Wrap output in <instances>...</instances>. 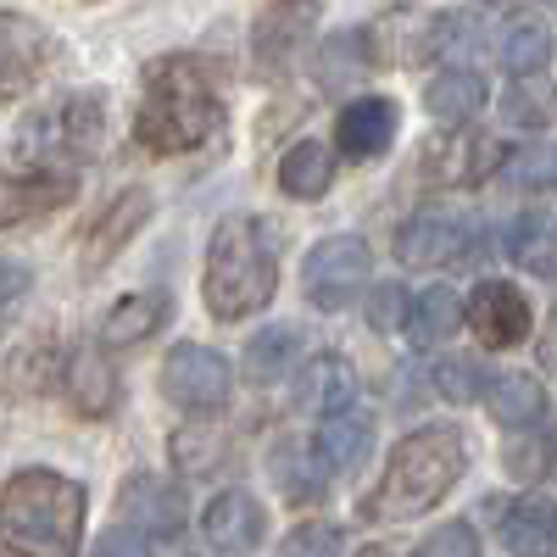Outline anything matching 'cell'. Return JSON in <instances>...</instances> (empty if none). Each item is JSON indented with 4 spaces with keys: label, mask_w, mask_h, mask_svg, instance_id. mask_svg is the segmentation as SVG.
I'll list each match as a JSON object with an SVG mask.
<instances>
[{
    "label": "cell",
    "mask_w": 557,
    "mask_h": 557,
    "mask_svg": "<svg viewBox=\"0 0 557 557\" xmlns=\"http://www.w3.org/2000/svg\"><path fill=\"white\" fill-rule=\"evenodd\" d=\"M223 134V101L218 84L196 57H157L146 67V96H139L134 139L151 157H178V151H201L207 139Z\"/></svg>",
    "instance_id": "6da1fadb"
},
{
    "label": "cell",
    "mask_w": 557,
    "mask_h": 557,
    "mask_svg": "<svg viewBox=\"0 0 557 557\" xmlns=\"http://www.w3.org/2000/svg\"><path fill=\"white\" fill-rule=\"evenodd\" d=\"M0 546L12 557H78L84 485L57 469H23L0 485Z\"/></svg>",
    "instance_id": "7a4b0ae2"
},
{
    "label": "cell",
    "mask_w": 557,
    "mask_h": 557,
    "mask_svg": "<svg viewBox=\"0 0 557 557\" xmlns=\"http://www.w3.org/2000/svg\"><path fill=\"white\" fill-rule=\"evenodd\" d=\"M462 469H469V446H462V435H457L451 424L412 430V435L391 451L380 485L362 496V519L401 524V519L430 513V507L462 480Z\"/></svg>",
    "instance_id": "3957f363"
},
{
    "label": "cell",
    "mask_w": 557,
    "mask_h": 557,
    "mask_svg": "<svg viewBox=\"0 0 557 557\" xmlns=\"http://www.w3.org/2000/svg\"><path fill=\"white\" fill-rule=\"evenodd\" d=\"M207 307L212 318L235 323L273 301L278 290V235L262 218H223L207 246Z\"/></svg>",
    "instance_id": "277c9868"
},
{
    "label": "cell",
    "mask_w": 557,
    "mask_h": 557,
    "mask_svg": "<svg viewBox=\"0 0 557 557\" xmlns=\"http://www.w3.org/2000/svg\"><path fill=\"white\" fill-rule=\"evenodd\" d=\"M107 146V101L78 89V96L57 101V107H39L23 117L17 128V162L34 173H57V162H89L101 157Z\"/></svg>",
    "instance_id": "5b68a950"
},
{
    "label": "cell",
    "mask_w": 557,
    "mask_h": 557,
    "mask_svg": "<svg viewBox=\"0 0 557 557\" xmlns=\"http://www.w3.org/2000/svg\"><path fill=\"white\" fill-rule=\"evenodd\" d=\"M469 28L462 17H435V12H418V7H391L374 28L362 34L368 57L391 62V67H412V62H430L441 51H451V39Z\"/></svg>",
    "instance_id": "8992f818"
},
{
    "label": "cell",
    "mask_w": 557,
    "mask_h": 557,
    "mask_svg": "<svg viewBox=\"0 0 557 557\" xmlns=\"http://www.w3.org/2000/svg\"><path fill=\"white\" fill-rule=\"evenodd\" d=\"M368 273H374V257H368V240L357 235H330V240H318L301 262V290L312 307L323 312H341L362 285H368Z\"/></svg>",
    "instance_id": "52a82bcc"
},
{
    "label": "cell",
    "mask_w": 557,
    "mask_h": 557,
    "mask_svg": "<svg viewBox=\"0 0 557 557\" xmlns=\"http://www.w3.org/2000/svg\"><path fill=\"white\" fill-rule=\"evenodd\" d=\"M235 391V374H228V357H218L212 346L184 341L162 357V396L184 412H218Z\"/></svg>",
    "instance_id": "ba28073f"
},
{
    "label": "cell",
    "mask_w": 557,
    "mask_h": 557,
    "mask_svg": "<svg viewBox=\"0 0 557 557\" xmlns=\"http://www.w3.org/2000/svg\"><path fill=\"white\" fill-rule=\"evenodd\" d=\"M57 39L23 12H0V101L28 96V89L51 73Z\"/></svg>",
    "instance_id": "9c48e42d"
},
{
    "label": "cell",
    "mask_w": 557,
    "mask_h": 557,
    "mask_svg": "<svg viewBox=\"0 0 557 557\" xmlns=\"http://www.w3.org/2000/svg\"><path fill=\"white\" fill-rule=\"evenodd\" d=\"M502 162H507V146L491 134H441L424 146L418 173L430 184H446V190H462V184H485L491 173H502Z\"/></svg>",
    "instance_id": "30bf717a"
},
{
    "label": "cell",
    "mask_w": 557,
    "mask_h": 557,
    "mask_svg": "<svg viewBox=\"0 0 557 557\" xmlns=\"http://www.w3.org/2000/svg\"><path fill=\"white\" fill-rule=\"evenodd\" d=\"M462 323L474 330V341H480V346L507 351V346L530 341L535 312H530V301H524V290H519V285H507V278H485V285L469 296V307H462Z\"/></svg>",
    "instance_id": "8fae6325"
},
{
    "label": "cell",
    "mask_w": 557,
    "mask_h": 557,
    "mask_svg": "<svg viewBox=\"0 0 557 557\" xmlns=\"http://www.w3.org/2000/svg\"><path fill=\"white\" fill-rule=\"evenodd\" d=\"M462 251H469V223L451 218V212H418V218L401 223V235H396V262L418 268V273L446 268Z\"/></svg>",
    "instance_id": "7c38bea8"
},
{
    "label": "cell",
    "mask_w": 557,
    "mask_h": 557,
    "mask_svg": "<svg viewBox=\"0 0 557 557\" xmlns=\"http://www.w3.org/2000/svg\"><path fill=\"white\" fill-rule=\"evenodd\" d=\"M117 507L123 519L134 524V535H178L184 519H190V502L173 480H157V474H134L123 491H117Z\"/></svg>",
    "instance_id": "4fadbf2b"
},
{
    "label": "cell",
    "mask_w": 557,
    "mask_h": 557,
    "mask_svg": "<svg viewBox=\"0 0 557 557\" xmlns=\"http://www.w3.org/2000/svg\"><path fill=\"white\" fill-rule=\"evenodd\" d=\"M262 530H268V519H262V502H257L251 491H218V496L207 502V513H201V535H207L223 557L257 552V546H262Z\"/></svg>",
    "instance_id": "5bb4252c"
},
{
    "label": "cell",
    "mask_w": 557,
    "mask_h": 557,
    "mask_svg": "<svg viewBox=\"0 0 557 557\" xmlns=\"http://www.w3.org/2000/svg\"><path fill=\"white\" fill-rule=\"evenodd\" d=\"M396 101L385 96H357L346 101V112L335 117V146L351 157V162H368V157H385L391 151V139H396Z\"/></svg>",
    "instance_id": "9a60e30c"
},
{
    "label": "cell",
    "mask_w": 557,
    "mask_h": 557,
    "mask_svg": "<svg viewBox=\"0 0 557 557\" xmlns=\"http://www.w3.org/2000/svg\"><path fill=\"white\" fill-rule=\"evenodd\" d=\"M368 451H374V418L357 412V407L330 412V418L318 424V435H312V462H318L323 474H351V469H362Z\"/></svg>",
    "instance_id": "2e32d148"
},
{
    "label": "cell",
    "mask_w": 557,
    "mask_h": 557,
    "mask_svg": "<svg viewBox=\"0 0 557 557\" xmlns=\"http://www.w3.org/2000/svg\"><path fill=\"white\" fill-rule=\"evenodd\" d=\"M146 218H151V196L146 190H117L112 201H107V212L89 223V235H84V268L96 273V268H107L139 228H146Z\"/></svg>",
    "instance_id": "e0dca14e"
},
{
    "label": "cell",
    "mask_w": 557,
    "mask_h": 557,
    "mask_svg": "<svg viewBox=\"0 0 557 557\" xmlns=\"http://www.w3.org/2000/svg\"><path fill=\"white\" fill-rule=\"evenodd\" d=\"M62 396L73 401V412L84 418H107L117 407V374L107 368L101 346H78L62 362Z\"/></svg>",
    "instance_id": "ac0fdd59"
},
{
    "label": "cell",
    "mask_w": 557,
    "mask_h": 557,
    "mask_svg": "<svg viewBox=\"0 0 557 557\" xmlns=\"http://www.w3.org/2000/svg\"><path fill=\"white\" fill-rule=\"evenodd\" d=\"M162 323H168V290H134V296H123V301L107 307V318H101V346H107V351H128V346H139V341H151Z\"/></svg>",
    "instance_id": "d6986e66"
},
{
    "label": "cell",
    "mask_w": 557,
    "mask_h": 557,
    "mask_svg": "<svg viewBox=\"0 0 557 557\" xmlns=\"http://www.w3.org/2000/svg\"><path fill=\"white\" fill-rule=\"evenodd\" d=\"M73 201V178L67 173H28V178H0V228L34 223L45 212H57Z\"/></svg>",
    "instance_id": "ffe728a7"
},
{
    "label": "cell",
    "mask_w": 557,
    "mask_h": 557,
    "mask_svg": "<svg viewBox=\"0 0 557 557\" xmlns=\"http://www.w3.org/2000/svg\"><path fill=\"white\" fill-rule=\"evenodd\" d=\"M502 546L513 557H557V502L519 496L502 513Z\"/></svg>",
    "instance_id": "44dd1931"
},
{
    "label": "cell",
    "mask_w": 557,
    "mask_h": 557,
    "mask_svg": "<svg viewBox=\"0 0 557 557\" xmlns=\"http://www.w3.org/2000/svg\"><path fill=\"white\" fill-rule=\"evenodd\" d=\"M357 391V374L341 351H323L312 357L301 374H296V412H341Z\"/></svg>",
    "instance_id": "7402d4cb"
},
{
    "label": "cell",
    "mask_w": 557,
    "mask_h": 557,
    "mask_svg": "<svg viewBox=\"0 0 557 557\" xmlns=\"http://www.w3.org/2000/svg\"><path fill=\"white\" fill-rule=\"evenodd\" d=\"M485 101H491V89H485V78H480L474 67H446V73H435L430 89H424L430 117H441V123H451V128L469 123V117H480Z\"/></svg>",
    "instance_id": "603a6c76"
},
{
    "label": "cell",
    "mask_w": 557,
    "mask_h": 557,
    "mask_svg": "<svg viewBox=\"0 0 557 557\" xmlns=\"http://www.w3.org/2000/svg\"><path fill=\"white\" fill-rule=\"evenodd\" d=\"M307 34H312V7H307V0H278L273 12H262V23L251 34L262 67H285Z\"/></svg>",
    "instance_id": "cb8c5ba5"
},
{
    "label": "cell",
    "mask_w": 557,
    "mask_h": 557,
    "mask_svg": "<svg viewBox=\"0 0 557 557\" xmlns=\"http://www.w3.org/2000/svg\"><path fill=\"white\" fill-rule=\"evenodd\" d=\"M485 407H491L496 424L530 430V424H541V412H546V391H541L535 374H496L485 385Z\"/></svg>",
    "instance_id": "d4e9b609"
},
{
    "label": "cell",
    "mask_w": 557,
    "mask_h": 557,
    "mask_svg": "<svg viewBox=\"0 0 557 557\" xmlns=\"http://www.w3.org/2000/svg\"><path fill=\"white\" fill-rule=\"evenodd\" d=\"M401 330L412 335V346H441V341H451L462 330V301L446 285H435V290L407 301V323H401Z\"/></svg>",
    "instance_id": "484cf974"
},
{
    "label": "cell",
    "mask_w": 557,
    "mask_h": 557,
    "mask_svg": "<svg viewBox=\"0 0 557 557\" xmlns=\"http://www.w3.org/2000/svg\"><path fill=\"white\" fill-rule=\"evenodd\" d=\"M330 184H335V157L323 151L318 139H301V146H290L285 162H278V190L296 196V201H318Z\"/></svg>",
    "instance_id": "4316f807"
},
{
    "label": "cell",
    "mask_w": 557,
    "mask_h": 557,
    "mask_svg": "<svg viewBox=\"0 0 557 557\" xmlns=\"http://www.w3.org/2000/svg\"><path fill=\"white\" fill-rule=\"evenodd\" d=\"M496 51H502V67L513 73V78H535L552 62V28L541 17H519V23H507Z\"/></svg>",
    "instance_id": "83f0119b"
},
{
    "label": "cell",
    "mask_w": 557,
    "mask_h": 557,
    "mask_svg": "<svg viewBox=\"0 0 557 557\" xmlns=\"http://www.w3.org/2000/svg\"><path fill=\"white\" fill-rule=\"evenodd\" d=\"M290 357H296V330H290V323H268V330H257V335L246 341L240 368H246L251 385H273V380L290 368Z\"/></svg>",
    "instance_id": "f1b7e54d"
},
{
    "label": "cell",
    "mask_w": 557,
    "mask_h": 557,
    "mask_svg": "<svg viewBox=\"0 0 557 557\" xmlns=\"http://www.w3.org/2000/svg\"><path fill=\"white\" fill-rule=\"evenodd\" d=\"M273 480H278V491L296 496V502H318V491H323V469L312 457H301L290 441L273 451Z\"/></svg>",
    "instance_id": "f546056e"
},
{
    "label": "cell",
    "mask_w": 557,
    "mask_h": 557,
    "mask_svg": "<svg viewBox=\"0 0 557 557\" xmlns=\"http://www.w3.org/2000/svg\"><path fill=\"white\" fill-rule=\"evenodd\" d=\"M430 374H435V391H441L446 401H480L485 385H491V374H485L474 357H441Z\"/></svg>",
    "instance_id": "4dcf8cb0"
},
{
    "label": "cell",
    "mask_w": 557,
    "mask_h": 557,
    "mask_svg": "<svg viewBox=\"0 0 557 557\" xmlns=\"http://www.w3.org/2000/svg\"><path fill=\"white\" fill-rule=\"evenodd\" d=\"M173 457L184 474H218L228 457V441L218 430H184V435H173Z\"/></svg>",
    "instance_id": "1f68e13d"
},
{
    "label": "cell",
    "mask_w": 557,
    "mask_h": 557,
    "mask_svg": "<svg viewBox=\"0 0 557 557\" xmlns=\"http://www.w3.org/2000/svg\"><path fill=\"white\" fill-rule=\"evenodd\" d=\"M368 67V45L362 34H335V39H323V51H318V78L323 84H346L351 73Z\"/></svg>",
    "instance_id": "d6a6232c"
},
{
    "label": "cell",
    "mask_w": 557,
    "mask_h": 557,
    "mask_svg": "<svg viewBox=\"0 0 557 557\" xmlns=\"http://www.w3.org/2000/svg\"><path fill=\"white\" fill-rule=\"evenodd\" d=\"M502 173L519 184V190H552L557 184V146H524L519 157H507Z\"/></svg>",
    "instance_id": "836d02e7"
},
{
    "label": "cell",
    "mask_w": 557,
    "mask_h": 557,
    "mask_svg": "<svg viewBox=\"0 0 557 557\" xmlns=\"http://www.w3.org/2000/svg\"><path fill=\"white\" fill-rule=\"evenodd\" d=\"M507 251H513L530 273H557V235H546L535 218L513 223V240H507Z\"/></svg>",
    "instance_id": "e575fe53"
},
{
    "label": "cell",
    "mask_w": 557,
    "mask_h": 557,
    "mask_svg": "<svg viewBox=\"0 0 557 557\" xmlns=\"http://www.w3.org/2000/svg\"><path fill=\"white\" fill-rule=\"evenodd\" d=\"M57 357L51 351H23V357H12V374L0 380V396H34V391H45V385H57Z\"/></svg>",
    "instance_id": "d590c367"
},
{
    "label": "cell",
    "mask_w": 557,
    "mask_h": 557,
    "mask_svg": "<svg viewBox=\"0 0 557 557\" xmlns=\"http://www.w3.org/2000/svg\"><path fill=\"white\" fill-rule=\"evenodd\" d=\"M418 557H480V535H474V524L446 519L418 541Z\"/></svg>",
    "instance_id": "8d00e7d4"
},
{
    "label": "cell",
    "mask_w": 557,
    "mask_h": 557,
    "mask_svg": "<svg viewBox=\"0 0 557 557\" xmlns=\"http://www.w3.org/2000/svg\"><path fill=\"white\" fill-rule=\"evenodd\" d=\"M552 451H557L552 435H524L502 451V462H507V474H519V480H541L552 469Z\"/></svg>",
    "instance_id": "74e56055"
},
{
    "label": "cell",
    "mask_w": 557,
    "mask_h": 557,
    "mask_svg": "<svg viewBox=\"0 0 557 557\" xmlns=\"http://www.w3.org/2000/svg\"><path fill=\"white\" fill-rule=\"evenodd\" d=\"M285 557H341V530L335 524H301V530H290V541H285Z\"/></svg>",
    "instance_id": "f35d334b"
},
{
    "label": "cell",
    "mask_w": 557,
    "mask_h": 557,
    "mask_svg": "<svg viewBox=\"0 0 557 557\" xmlns=\"http://www.w3.org/2000/svg\"><path fill=\"white\" fill-rule=\"evenodd\" d=\"M28 285H34V268L23 257H0V330H7V318L28 296Z\"/></svg>",
    "instance_id": "ab89813d"
},
{
    "label": "cell",
    "mask_w": 557,
    "mask_h": 557,
    "mask_svg": "<svg viewBox=\"0 0 557 557\" xmlns=\"http://www.w3.org/2000/svg\"><path fill=\"white\" fill-rule=\"evenodd\" d=\"M368 323H374V330H401L407 323V290L401 285H380L374 296H368Z\"/></svg>",
    "instance_id": "60d3db41"
},
{
    "label": "cell",
    "mask_w": 557,
    "mask_h": 557,
    "mask_svg": "<svg viewBox=\"0 0 557 557\" xmlns=\"http://www.w3.org/2000/svg\"><path fill=\"white\" fill-rule=\"evenodd\" d=\"M89 557H151V546H146V535H134V530H107Z\"/></svg>",
    "instance_id": "b9f144b4"
},
{
    "label": "cell",
    "mask_w": 557,
    "mask_h": 557,
    "mask_svg": "<svg viewBox=\"0 0 557 557\" xmlns=\"http://www.w3.org/2000/svg\"><path fill=\"white\" fill-rule=\"evenodd\" d=\"M357 557H396V552H391V546H362Z\"/></svg>",
    "instance_id": "7bdbcfd3"
}]
</instances>
